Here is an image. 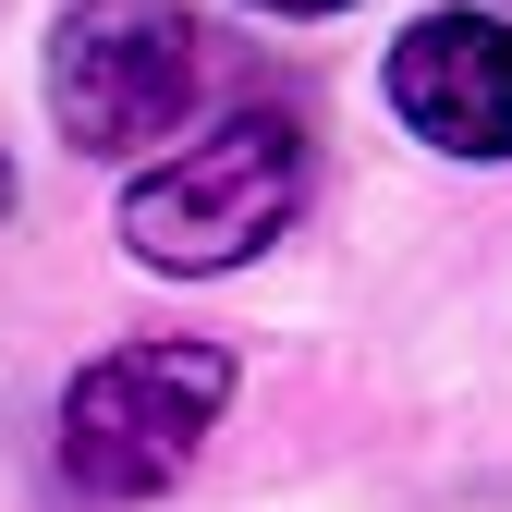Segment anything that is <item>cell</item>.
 I'll return each instance as SVG.
<instances>
[{"instance_id":"cell-1","label":"cell","mask_w":512,"mask_h":512,"mask_svg":"<svg viewBox=\"0 0 512 512\" xmlns=\"http://www.w3.org/2000/svg\"><path fill=\"white\" fill-rule=\"evenodd\" d=\"M305 183H317L305 122L256 98V110L208 122L196 147H171L159 171L122 183V256H135V269H171V281H220V269L269 256L305 220Z\"/></svg>"},{"instance_id":"cell-2","label":"cell","mask_w":512,"mask_h":512,"mask_svg":"<svg viewBox=\"0 0 512 512\" xmlns=\"http://www.w3.org/2000/svg\"><path fill=\"white\" fill-rule=\"evenodd\" d=\"M232 403L220 342H122L61 391V476L86 500H159Z\"/></svg>"},{"instance_id":"cell-3","label":"cell","mask_w":512,"mask_h":512,"mask_svg":"<svg viewBox=\"0 0 512 512\" xmlns=\"http://www.w3.org/2000/svg\"><path fill=\"white\" fill-rule=\"evenodd\" d=\"M208 86V25L183 0H61L49 37V122L86 159H135L147 135H171Z\"/></svg>"},{"instance_id":"cell-4","label":"cell","mask_w":512,"mask_h":512,"mask_svg":"<svg viewBox=\"0 0 512 512\" xmlns=\"http://www.w3.org/2000/svg\"><path fill=\"white\" fill-rule=\"evenodd\" d=\"M391 110L439 159H512V25L500 13H427L391 49Z\"/></svg>"},{"instance_id":"cell-5","label":"cell","mask_w":512,"mask_h":512,"mask_svg":"<svg viewBox=\"0 0 512 512\" xmlns=\"http://www.w3.org/2000/svg\"><path fill=\"white\" fill-rule=\"evenodd\" d=\"M256 13H354V0H256Z\"/></svg>"},{"instance_id":"cell-6","label":"cell","mask_w":512,"mask_h":512,"mask_svg":"<svg viewBox=\"0 0 512 512\" xmlns=\"http://www.w3.org/2000/svg\"><path fill=\"white\" fill-rule=\"evenodd\" d=\"M0 220H13V159H0Z\"/></svg>"}]
</instances>
